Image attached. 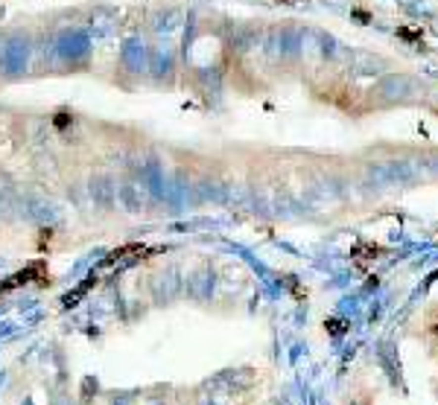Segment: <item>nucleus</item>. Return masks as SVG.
<instances>
[{"label": "nucleus", "mask_w": 438, "mask_h": 405, "mask_svg": "<svg viewBox=\"0 0 438 405\" xmlns=\"http://www.w3.org/2000/svg\"><path fill=\"white\" fill-rule=\"evenodd\" d=\"M427 327H430V332H433V335H438V312H433V318H430V324H427Z\"/></svg>", "instance_id": "f257e3e1"}]
</instances>
